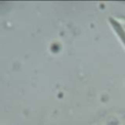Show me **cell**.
<instances>
[{"mask_svg": "<svg viewBox=\"0 0 125 125\" xmlns=\"http://www.w3.org/2000/svg\"><path fill=\"white\" fill-rule=\"evenodd\" d=\"M108 21H109V24L111 25V27L113 28L114 32L117 34L120 41L122 42V44L125 47V29H124V27L122 26V24L119 22L118 20H116L112 17L108 18Z\"/></svg>", "mask_w": 125, "mask_h": 125, "instance_id": "cell-1", "label": "cell"}, {"mask_svg": "<svg viewBox=\"0 0 125 125\" xmlns=\"http://www.w3.org/2000/svg\"><path fill=\"white\" fill-rule=\"evenodd\" d=\"M121 21H123V22H124V23H123V24H124V25H125V20H124V19H121Z\"/></svg>", "mask_w": 125, "mask_h": 125, "instance_id": "cell-2", "label": "cell"}]
</instances>
